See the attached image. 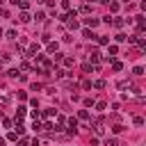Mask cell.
<instances>
[{"instance_id":"ba28073f","label":"cell","mask_w":146,"mask_h":146,"mask_svg":"<svg viewBox=\"0 0 146 146\" xmlns=\"http://www.w3.org/2000/svg\"><path fill=\"white\" fill-rule=\"evenodd\" d=\"M66 23H68V27H71V30H78V27H80V23H78L75 18H68Z\"/></svg>"},{"instance_id":"277c9868","label":"cell","mask_w":146,"mask_h":146,"mask_svg":"<svg viewBox=\"0 0 146 146\" xmlns=\"http://www.w3.org/2000/svg\"><path fill=\"white\" fill-rule=\"evenodd\" d=\"M82 36H84V39H96L98 34H94V32H91L89 27H84V30H82Z\"/></svg>"},{"instance_id":"4316f807","label":"cell","mask_w":146,"mask_h":146,"mask_svg":"<svg viewBox=\"0 0 146 146\" xmlns=\"http://www.w3.org/2000/svg\"><path fill=\"white\" fill-rule=\"evenodd\" d=\"M96 105V110H105V100H98V103H94Z\"/></svg>"},{"instance_id":"f546056e","label":"cell","mask_w":146,"mask_h":146,"mask_svg":"<svg viewBox=\"0 0 146 146\" xmlns=\"http://www.w3.org/2000/svg\"><path fill=\"white\" fill-rule=\"evenodd\" d=\"M9 2H11V5H18V0H9Z\"/></svg>"},{"instance_id":"7a4b0ae2","label":"cell","mask_w":146,"mask_h":146,"mask_svg":"<svg viewBox=\"0 0 146 146\" xmlns=\"http://www.w3.org/2000/svg\"><path fill=\"white\" fill-rule=\"evenodd\" d=\"M39 50H41V46H39V43H30V48H27V57L39 55Z\"/></svg>"},{"instance_id":"603a6c76","label":"cell","mask_w":146,"mask_h":146,"mask_svg":"<svg viewBox=\"0 0 146 146\" xmlns=\"http://www.w3.org/2000/svg\"><path fill=\"white\" fill-rule=\"evenodd\" d=\"M62 9H66V11H71V2H68V0H62Z\"/></svg>"},{"instance_id":"83f0119b","label":"cell","mask_w":146,"mask_h":146,"mask_svg":"<svg viewBox=\"0 0 146 146\" xmlns=\"http://www.w3.org/2000/svg\"><path fill=\"white\" fill-rule=\"evenodd\" d=\"M27 144H30V141H27V139H25V137H23V139H18V141H16V146H27Z\"/></svg>"},{"instance_id":"6da1fadb","label":"cell","mask_w":146,"mask_h":146,"mask_svg":"<svg viewBox=\"0 0 146 146\" xmlns=\"http://www.w3.org/2000/svg\"><path fill=\"white\" fill-rule=\"evenodd\" d=\"M98 23H100V18H96V16H89V18H84V25H87V27H91V30H94Z\"/></svg>"},{"instance_id":"d6a6232c","label":"cell","mask_w":146,"mask_h":146,"mask_svg":"<svg viewBox=\"0 0 146 146\" xmlns=\"http://www.w3.org/2000/svg\"><path fill=\"white\" fill-rule=\"evenodd\" d=\"M89 2H100V0H89Z\"/></svg>"},{"instance_id":"4dcf8cb0","label":"cell","mask_w":146,"mask_h":146,"mask_svg":"<svg viewBox=\"0 0 146 146\" xmlns=\"http://www.w3.org/2000/svg\"><path fill=\"white\" fill-rule=\"evenodd\" d=\"M0 146H5V139H2V137H0Z\"/></svg>"},{"instance_id":"1f68e13d","label":"cell","mask_w":146,"mask_h":146,"mask_svg":"<svg viewBox=\"0 0 146 146\" xmlns=\"http://www.w3.org/2000/svg\"><path fill=\"white\" fill-rule=\"evenodd\" d=\"M2 34H5V32H2V27H0V36H2Z\"/></svg>"},{"instance_id":"2e32d148","label":"cell","mask_w":146,"mask_h":146,"mask_svg":"<svg viewBox=\"0 0 146 146\" xmlns=\"http://www.w3.org/2000/svg\"><path fill=\"white\" fill-rule=\"evenodd\" d=\"M80 11H82V14H91V5H82Z\"/></svg>"},{"instance_id":"e0dca14e","label":"cell","mask_w":146,"mask_h":146,"mask_svg":"<svg viewBox=\"0 0 146 146\" xmlns=\"http://www.w3.org/2000/svg\"><path fill=\"white\" fill-rule=\"evenodd\" d=\"M114 39H116V41H119V43H123V41H125V39H128V36H125V34H123V32H119V34H116V36H114Z\"/></svg>"},{"instance_id":"484cf974","label":"cell","mask_w":146,"mask_h":146,"mask_svg":"<svg viewBox=\"0 0 146 146\" xmlns=\"http://www.w3.org/2000/svg\"><path fill=\"white\" fill-rule=\"evenodd\" d=\"M132 73H135V75H144V68H141V66H135V71H132Z\"/></svg>"},{"instance_id":"cb8c5ba5","label":"cell","mask_w":146,"mask_h":146,"mask_svg":"<svg viewBox=\"0 0 146 146\" xmlns=\"http://www.w3.org/2000/svg\"><path fill=\"white\" fill-rule=\"evenodd\" d=\"M34 18H36V23H41L46 16H43V11H36V14H34Z\"/></svg>"},{"instance_id":"ac0fdd59","label":"cell","mask_w":146,"mask_h":146,"mask_svg":"<svg viewBox=\"0 0 146 146\" xmlns=\"http://www.w3.org/2000/svg\"><path fill=\"white\" fill-rule=\"evenodd\" d=\"M96 39H98V43H100V46H107V43H110V39H107V36H96Z\"/></svg>"},{"instance_id":"8992f818","label":"cell","mask_w":146,"mask_h":146,"mask_svg":"<svg viewBox=\"0 0 146 146\" xmlns=\"http://www.w3.org/2000/svg\"><path fill=\"white\" fill-rule=\"evenodd\" d=\"M123 23H125V21H123L121 16H116V18H112V25H114V27H123Z\"/></svg>"},{"instance_id":"d6986e66","label":"cell","mask_w":146,"mask_h":146,"mask_svg":"<svg viewBox=\"0 0 146 146\" xmlns=\"http://www.w3.org/2000/svg\"><path fill=\"white\" fill-rule=\"evenodd\" d=\"M48 52H57V43H52V41H48Z\"/></svg>"},{"instance_id":"d4e9b609","label":"cell","mask_w":146,"mask_h":146,"mask_svg":"<svg viewBox=\"0 0 146 146\" xmlns=\"http://www.w3.org/2000/svg\"><path fill=\"white\" fill-rule=\"evenodd\" d=\"M7 75H9V78H18V75H21V73H18V71H16V68H11V71H7Z\"/></svg>"},{"instance_id":"30bf717a","label":"cell","mask_w":146,"mask_h":146,"mask_svg":"<svg viewBox=\"0 0 146 146\" xmlns=\"http://www.w3.org/2000/svg\"><path fill=\"white\" fill-rule=\"evenodd\" d=\"M7 39H11V41L18 39V32H16V30H7Z\"/></svg>"},{"instance_id":"7c38bea8","label":"cell","mask_w":146,"mask_h":146,"mask_svg":"<svg viewBox=\"0 0 146 146\" xmlns=\"http://www.w3.org/2000/svg\"><path fill=\"white\" fill-rule=\"evenodd\" d=\"M116 87H119V89L123 91V89H130V82H128V80H121V82H119Z\"/></svg>"},{"instance_id":"5bb4252c","label":"cell","mask_w":146,"mask_h":146,"mask_svg":"<svg viewBox=\"0 0 146 146\" xmlns=\"http://www.w3.org/2000/svg\"><path fill=\"white\" fill-rule=\"evenodd\" d=\"M123 130H125V128H123V125H121V123H116V125H114V128H112V132H114V135H119V132H123Z\"/></svg>"},{"instance_id":"4fadbf2b","label":"cell","mask_w":146,"mask_h":146,"mask_svg":"<svg viewBox=\"0 0 146 146\" xmlns=\"http://www.w3.org/2000/svg\"><path fill=\"white\" fill-rule=\"evenodd\" d=\"M78 116H80L82 121H87V119H89V112H87V110H80V112H78Z\"/></svg>"},{"instance_id":"7402d4cb","label":"cell","mask_w":146,"mask_h":146,"mask_svg":"<svg viewBox=\"0 0 146 146\" xmlns=\"http://www.w3.org/2000/svg\"><path fill=\"white\" fill-rule=\"evenodd\" d=\"M9 62V55L7 52H0V64H7Z\"/></svg>"},{"instance_id":"52a82bcc","label":"cell","mask_w":146,"mask_h":146,"mask_svg":"<svg viewBox=\"0 0 146 146\" xmlns=\"http://www.w3.org/2000/svg\"><path fill=\"white\" fill-rule=\"evenodd\" d=\"M105 146H119V139L116 137H107L105 139Z\"/></svg>"},{"instance_id":"44dd1931","label":"cell","mask_w":146,"mask_h":146,"mask_svg":"<svg viewBox=\"0 0 146 146\" xmlns=\"http://www.w3.org/2000/svg\"><path fill=\"white\" fill-rule=\"evenodd\" d=\"M132 123H135V125H144V116H135Z\"/></svg>"},{"instance_id":"e575fe53","label":"cell","mask_w":146,"mask_h":146,"mask_svg":"<svg viewBox=\"0 0 146 146\" xmlns=\"http://www.w3.org/2000/svg\"><path fill=\"white\" fill-rule=\"evenodd\" d=\"M0 2H2V0H0Z\"/></svg>"},{"instance_id":"3957f363","label":"cell","mask_w":146,"mask_h":146,"mask_svg":"<svg viewBox=\"0 0 146 146\" xmlns=\"http://www.w3.org/2000/svg\"><path fill=\"white\" fill-rule=\"evenodd\" d=\"M30 18H32V16H30V14H27V11H25V9H23V11H21V14H18V21H21V23H27V21H30Z\"/></svg>"},{"instance_id":"8fae6325","label":"cell","mask_w":146,"mask_h":146,"mask_svg":"<svg viewBox=\"0 0 146 146\" xmlns=\"http://www.w3.org/2000/svg\"><path fill=\"white\" fill-rule=\"evenodd\" d=\"M94 87H96V89H105V87H107V82H105V80H96V82H94Z\"/></svg>"},{"instance_id":"9a60e30c","label":"cell","mask_w":146,"mask_h":146,"mask_svg":"<svg viewBox=\"0 0 146 146\" xmlns=\"http://www.w3.org/2000/svg\"><path fill=\"white\" fill-rule=\"evenodd\" d=\"M110 11H119V2H114V0H110Z\"/></svg>"},{"instance_id":"f1b7e54d","label":"cell","mask_w":146,"mask_h":146,"mask_svg":"<svg viewBox=\"0 0 146 146\" xmlns=\"http://www.w3.org/2000/svg\"><path fill=\"white\" fill-rule=\"evenodd\" d=\"M41 41H43V43H48V41H50V34H48V32H46V34H41Z\"/></svg>"},{"instance_id":"ffe728a7","label":"cell","mask_w":146,"mask_h":146,"mask_svg":"<svg viewBox=\"0 0 146 146\" xmlns=\"http://www.w3.org/2000/svg\"><path fill=\"white\" fill-rule=\"evenodd\" d=\"M62 62H64V64H66V66H73V64H75V59H73V57H64V59H62Z\"/></svg>"},{"instance_id":"5b68a950","label":"cell","mask_w":146,"mask_h":146,"mask_svg":"<svg viewBox=\"0 0 146 146\" xmlns=\"http://www.w3.org/2000/svg\"><path fill=\"white\" fill-rule=\"evenodd\" d=\"M110 64H112V68H114V71H121V68H123V64H121L119 59H114V57L110 59Z\"/></svg>"},{"instance_id":"9c48e42d","label":"cell","mask_w":146,"mask_h":146,"mask_svg":"<svg viewBox=\"0 0 146 146\" xmlns=\"http://www.w3.org/2000/svg\"><path fill=\"white\" fill-rule=\"evenodd\" d=\"M25 110H27V107H18V112H16V121H23V116H25Z\"/></svg>"},{"instance_id":"836d02e7","label":"cell","mask_w":146,"mask_h":146,"mask_svg":"<svg viewBox=\"0 0 146 146\" xmlns=\"http://www.w3.org/2000/svg\"><path fill=\"white\" fill-rule=\"evenodd\" d=\"M36 2H43V0H36Z\"/></svg>"}]
</instances>
